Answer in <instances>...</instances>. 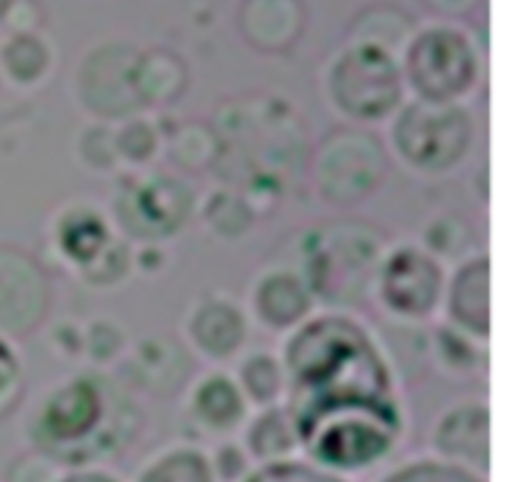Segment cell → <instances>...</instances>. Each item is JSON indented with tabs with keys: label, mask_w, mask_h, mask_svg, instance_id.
Listing matches in <instances>:
<instances>
[{
	"label": "cell",
	"mask_w": 512,
	"mask_h": 482,
	"mask_svg": "<svg viewBox=\"0 0 512 482\" xmlns=\"http://www.w3.org/2000/svg\"><path fill=\"white\" fill-rule=\"evenodd\" d=\"M280 360L295 433L358 415H403L388 358L350 315H310L293 330Z\"/></svg>",
	"instance_id": "obj_1"
},
{
	"label": "cell",
	"mask_w": 512,
	"mask_h": 482,
	"mask_svg": "<svg viewBox=\"0 0 512 482\" xmlns=\"http://www.w3.org/2000/svg\"><path fill=\"white\" fill-rule=\"evenodd\" d=\"M145 415L120 380L80 373L55 383L28 420L35 453L63 470L103 468L143 433Z\"/></svg>",
	"instance_id": "obj_2"
},
{
	"label": "cell",
	"mask_w": 512,
	"mask_h": 482,
	"mask_svg": "<svg viewBox=\"0 0 512 482\" xmlns=\"http://www.w3.org/2000/svg\"><path fill=\"white\" fill-rule=\"evenodd\" d=\"M210 123L220 138L215 170L233 173L225 185L243 190L258 210L260 200L278 198L310 160L303 120L278 95L225 100Z\"/></svg>",
	"instance_id": "obj_3"
},
{
	"label": "cell",
	"mask_w": 512,
	"mask_h": 482,
	"mask_svg": "<svg viewBox=\"0 0 512 482\" xmlns=\"http://www.w3.org/2000/svg\"><path fill=\"white\" fill-rule=\"evenodd\" d=\"M388 250L385 233L365 220H328L303 235L300 263L315 303L358 308L373 295L378 268Z\"/></svg>",
	"instance_id": "obj_4"
},
{
	"label": "cell",
	"mask_w": 512,
	"mask_h": 482,
	"mask_svg": "<svg viewBox=\"0 0 512 482\" xmlns=\"http://www.w3.org/2000/svg\"><path fill=\"white\" fill-rule=\"evenodd\" d=\"M405 90L428 103H465L485 78V50L468 28L418 25L398 58Z\"/></svg>",
	"instance_id": "obj_5"
},
{
	"label": "cell",
	"mask_w": 512,
	"mask_h": 482,
	"mask_svg": "<svg viewBox=\"0 0 512 482\" xmlns=\"http://www.w3.org/2000/svg\"><path fill=\"white\" fill-rule=\"evenodd\" d=\"M323 88L330 108L363 128L393 118L408 95L398 58L353 40L328 60Z\"/></svg>",
	"instance_id": "obj_6"
},
{
	"label": "cell",
	"mask_w": 512,
	"mask_h": 482,
	"mask_svg": "<svg viewBox=\"0 0 512 482\" xmlns=\"http://www.w3.org/2000/svg\"><path fill=\"white\" fill-rule=\"evenodd\" d=\"M475 143V118L465 103L410 98L390 118V155L420 175L458 168Z\"/></svg>",
	"instance_id": "obj_7"
},
{
	"label": "cell",
	"mask_w": 512,
	"mask_h": 482,
	"mask_svg": "<svg viewBox=\"0 0 512 482\" xmlns=\"http://www.w3.org/2000/svg\"><path fill=\"white\" fill-rule=\"evenodd\" d=\"M390 158L388 143L375 130L363 125L333 128L308 160L315 193L335 208L368 203L388 180Z\"/></svg>",
	"instance_id": "obj_8"
},
{
	"label": "cell",
	"mask_w": 512,
	"mask_h": 482,
	"mask_svg": "<svg viewBox=\"0 0 512 482\" xmlns=\"http://www.w3.org/2000/svg\"><path fill=\"white\" fill-rule=\"evenodd\" d=\"M198 193L180 173H138L118 185L110 203V223L130 243L175 238L198 213Z\"/></svg>",
	"instance_id": "obj_9"
},
{
	"label": "cell",
	"mask_w": 512,
	"mask_h": 482,
	"mask_svg": "<svg viewBox=\"0 0 512 482\" xmlns=\"http://www.w3.org/2000/svg\"><path fill=\"white\" fill-rule=\"evenodd\" d=\"M138 53L140 45L125 38L98 40L80 53L70 90L90 120L115 125L145 113L135 90Z\"/></svg>",
	"instance_id": "obj_10"
},
{
	"label": "cell",
	"mask_w": 512,
	"mask_h": 482,
	"mask_svg": "<svg viewBox=\"0 0 512 482\" xmlns=\"http://www.w3.org/2000/svg\"><path fill=\"white\" fill-rule=\"evenodd\" d=\"M445 283V265L423 245L398 243L385 250L373 295L393 318L418 323L443 305Z\"/></svg>",
	"instance_id": "obj_11"
},
{
	"label": "cell",
	"mask_w": 512,
	"mask_h": 482,
	"mask_svg": "<svg viewBox=\"0 0 512 482\" xmlns=\"http://www.w3.org/2000/svg\"><path fill=\"white\" fill-rule=\"evenodd\" d=\"M53 310V283L45 265L20 245L0 243V335L25 340Z\"/></svg>",
	"instance_id": "obj_12"
},
{
	"label": "cell",
	"mask_w": 512,
	"mask_h": 482,
	"mask_svg": "<svg viewBox=\"0 0 512 482\" xmlns=\"http://www.w3.org/2000/svg\"><path fill=\"white\" fill-rule=\"evenodd\" d=\"M125 358V373L128 383L153 398L168 400L188 390L195 380V358L185 338L168 333V330H153L128 345Z\"/></svg>",
	"instance_id": "obj_13"
},
{
	"label": "cell",
	"mask_w": 512,
	"mask_h": 482,
	"mask_svg": "<svg viewBox=\"0 0 512 482\" xmlns=\"http://www.w3.org/2000/svg\"><path fill=\"white\" fill-rule=\"evenodd\" d=\"M433 458L490 478V405L465 400L450 405L430 430Z\"/></svg>",
	"instance_id": "obj_14"
},
{
	"label": "cell",
	"mask_w": 512,
	"mask_h": 482,
	"mask_svg": "<svg viewBox=\"0 0 512 482\" xmlns=\"http://www.w3.org/2000/svg\"><path fill=\"white\" fill-rule=\"evenodd\" d=\"M250 320L238 303L225 295H205L193 303L185 318V343L210 363L238 358L248 343Z\"/></svg>",
	"instance_id": "obj_15"
},
{
	"label": "cell",
	"mask_w": 512,
	"mask_h": 482,
	"mask_svg": "<svg viewBox=\"0 0 512 482\" xmlns=\"http://www.w3.org/2000/svg\"><path fill=\"white\" fill-rule=\"evenodd\" d=\"M490 255H470L463 258L445 283V315L448 325L465 333L478 343H488L493 330V303H490Z\"/></svg>",
	"instance_id": "obj_16"
},
{
	"label": "cell",
	"mask_w": 512,
	"mask_h": 482,
	"mask_svg": "<svg viewBox=\"0 0 512 482\" xmlns=\"http://www.w3.org/2000/svg\"><path fill=\"white\" fill-rule=\"evenodd\" d=\"M235 28L248 48L260 55H285L308 28L305 0H240Z\"/></svg>",
	"instance_id": "obj_17"
},
{
	"label": "cell",
	"mask_w": 512,
	"mask_h": 482,
	"mask_svg": "<svg viewBox=\"0 0 512 482\" xmlns=\"http://www.w3.org/2000/svg\"><path fill=\"white\" fill-rule=\"evenodd\" d=\"M315 298L303 275L273 268L260 275L250 288V313L263 328L285 333L303 325L313 315Z\"/></svg>",
	"instance_id": "obj_18"
},
{
	"label": "cell",
	"mask_w": 512,
	"mask_h": 482,
	"mask_svg": "<svg viewBox=\"0 0 512 482\" xmlns=\"http://www.w3.org/2000/svg\"><path fill=\"white\" fill-rule=\"evenodd\" d=\"M193 85V70L183 53L168 45L140 48L135 63V90L143 110H165L178 105Z\"/></svg>",
	"instance_id": "obj_19"
},
{
	"label": "cell",
	"mask_w": 512,
	"mask_h": 482,
	"mask_svg": "<svg viewBox=\"0 0 512 482\" xmlns=\"http://www.w3.org/2000/svg\"><path fill=\"white\" fill-rule=\"evenodd\" d=\"M118 235L108 215L90 203H70L55 215L53 245L60 260L78 273Z\"/></svg>",
	"instance_id": "obj_20"
},
{
	"label": "cell",
	"mask_w": 512,
	"mask_h": 482,
	"mask_svg": "<svg viewBox=\"0 0 512 482\" xmlns=\"http://www.w3.org/2000/svg\"><path fill=\"white\" fill-rule=\"evenodd\" d=\"M250 405L233 375L208 373L190 385V415L210 435L230 438L248 423Z\"/></svg>",
	"instance_id": "obj_21"
},
{
	"label": "cell",
	"mask_w": 512,
	"mask_h": 482,
	"mask_svg": "<svg viewBox=\"0 0 512 482\" xmlns=\"http://www.w3.org/2000/svg\"><path fill=\"white\" fill-rule=\"evenodd\" d=\"M53 68L55 50L43 33H8L0 40V80L13 88H38Z\"/></svg>",
	"instance_id": "obj_22"
},
{
	"label": "cell",
	"mask_w": 512,
	"mask_h": 482,
	"mask_svg": "<svg viewBox=\"0 0 512 482\" xmlns=\"http://www.w3.org/2000/svg\"><path fill=\"white\" fill-rule=\"evenodd\" d=\"M243 448L248 450L255 465L298 458V433H295V423L285 403L260 408L253 418H248L243 433Z\"/></svg>",
	"instance_id": "obj_23"
},
{
	"label": "cell",
	"mask_w": 512,
	"mask_h": 482,
	"mask_svg": "<svg viewBox=\"0 0 512 482\" xmlns=\"http://www.w3.org/2000/svg\"><path fill=\"white\" fill-rule=\"evenodd\" d=\"M415 28H418V23L408 10L390 3H373L365 5L350 18L348 40L375 45V48L400 58L408 40L413 38Z\"/></svg>",
	"instance_id": "obj_24"
},
{
	"label": "cell",
	"mask_w": 512,
	"mask_h": 482,
	"mask_svg": "<svg viewBox=\"0 0 512 482\" xmlns=\"http://www.w3.org/2000/svg\"><path fill=\"white\" fill-rule=\"evenodd\" d=\"M163 153L180 175H200L215 170L220 160L218 130L208 120H190L178 123L173 130H165Z\"/></svg>",
	"instance_id": "obj_25"
},
{
	"label": "cell",
	"mask_w": 512,
	"mask_h": 482,
	"mask_svg": "<svg viewBox=\"0 0 512 482\" xmlns=\"http://www.w3.org/2000/svg\"><path fill=\"white\" fill-rule=\"evenodd\" d=\"M198 215L215 238L223 243H240L253 233L260 210L243 190L220 185L200 200Z\"/></svg>",
	"instance_id": "obj_26"
},
{
	"label": "cell",
	"mask_w": 512,
	"mask_h": 482,
	"mask_svg": "<svg viewBox=\"0 0 512 482\" xmlns=\"http://www.w3.org/2000/svg\"><path fill=\"white\" fill-rule=\"evenodd\" d=\"M235 383L243 390L250 408H270L285 398V368L283 360L270 350H255L248 353L235 368Z\"/></svg>",
	"instance_id": "obj_27"
},
{
	"label": "cell",
	"mask_w": 512,
	"mask_h": 482,
	"mask_svg": "<svg viewBox=\"0 0 512 482\" xmlns=\"http://www.w3.org/2000/svg\"><path fill=\"white\" fill-rule=\"evenodd\" d=\"M115 150L123 168L145 170L160 153H163L165 130L155 118H148L145 113L133 115L123 123L113 125Z\"/></svg>",
	"instance_id": "obj_28"
},
{
	"label": "cell",
	"mask_w": 512,
	"mask_h": 482,
	"mask_svg": "<svg viewBox=\"0 0 512 482\" xmlns=\"http://www.w3.org/2000/svg\"><path fill=\"white\" fill-rule=\"evenodd\" d=\"M135 482H215V475L203 448L175 445L155 455Z\"/></svg>",
	"instance_id": "obj_29"
},
{
	"label": "cell",
	"mask_w": 512,
	"mask_h": 482,
	"mask_svg": "<svg viewBox=\"0 0 512 482\" xmlns=\"http://www.w3.org/2000/svg\"><path fill=\"white\" fill-rule=\"evenodd\" d=\"M420 245L440 263L445 260H463L473 245V228L460 213H440L425 223L420 233Z\"/></svg>",
	"instance_id": "obj_30"
},
{
	"label": "cell",
	"mask_w": 512,
	"mask_h": 482,
	"mask_svg": "<svg viewBox=\"0 0 512 482\" xmlns=\"http://www.w3.org/2000/svg\"><path fill=\"white\" fill-rule=\"evenodd\" d=\"M133 250V243L118 233L105 245L98 258L90 260L83 270H78V278L90 288H118L133 275Z\"/></svg>",
	"instance_id": "obj_31"
},
{
	"label": "cell",
	"mask_w": 512,
	"mask_h": 482,
	"mask_svg": "<svg viewBox=\"0 0 512 482\" xmlns=\"http://www.w3.org/2000/svg\"><path fill=\"white\" fill-rule=\"evenodd\" d=\"M75 155H78V160L90 173L110 175L123 168L118 158V150H115L113 125L110 123L90 120L88 125H83L78 138H75Z\"/></svg>",
	"instance_id": "obj_32"
},
{
	"label": "cell",
	"mask_w": 512,
	"mask_h": 482,
	"mask_svg": "<svg viewBox=\"0 0 512 482\" xmlns=\"http://www.w3.org/2000/svg\"><path fill=\"white\" fill-rule=\"evenodd\" d=\"M128 333L113 318H95L83 325V355L95 368H108L128 353Z\"/></svg>",
	"instance_id": "obj_33"
},
{
	"label": "cell",
	"mask_w": 512,
	"mask_h": 482,
	"mask_svg": "<svg viewBox=\"0 0 512 482\" xmlns=\"http://www.w3.org/2000/svg\"><path fill=\"white\" fill-rule=\"evenodd\" d=\"M378 482H490L483 475L455 468L438 458H415L385 473Z\"/></svg>",
	"instance_id": "obj_34"
},
{
	"label": "cell",
	"mask_w": 512,
	"mask_h": 482,
	"mask_svg": "<svg viewBox=\"0 0 512 482\" xmlns=\"http://www.w3.org/2000/svg\"><path fill=\"white\" fill-rule=\"evenodd\" d=\"M240 482H350V478L330 473V470L320 468L305 458H288L278 460V463L255 465L248 478Z\"/></svg>",
	"instance_id": "obj_35"
},
{
	"label": "cell",
	"mask_w": 512,
	"mask_h": 482,
	"mask_svg": "<svg viewBox=\"0 0 512 482\" xmlns=\"http://www.w3.org/2000/svg\"><path fill=\"white\" fill-rule=\"evenodd\" d=\"M483 345V343H480ZM435 355L448 370H475L478 360L485 355H478V340L468 338L465 333L455 330L453 325H440L435 333Z\"/></svg>",
	"instance_id": "obj_36"
},
{
	"label": "cell",
	"mask_w": 512,
	"mask_h": 482,
	"mask_svg": "<svg viewBox=\"0 0 512 482\" xmlns=\"http://www.w3.org/2000/svg\"><path fill=\"white\" fill-rule=\"evenodd\" d=\"M208 458L215 482H240L243 478H248L250 470L255 468L253 458L243 448V443H235L230 438L215 445V450L208 453Z\"/></svg>",
	"instance_id": "obj_37"
},
{
	"label": "cell",
	"mask_w": 512,
	"mask_h": 482,
	"mask_svg": "<svg viewBox=\"0 0 512 482\" xmlns=\"http://www.w3.org/2000/svg\"><path fill=\"white\" fill-rule=\"evenodd\" d=\"M23 360L13 340L0 335V418L8 413L23 390Z\"/></svg>",
	"instance_id": "obj_38"
},
{
	"label": "cell",
	"mask_w": 512,
	"mask_h": 482,
	"mask_svg": "<svg viewBox=\"0 0 512 482\" xmlns=\"http://www.w3.org/2000/svg\"><path fill=\"white\" fill-rule=\"evenodd\" d=\"M60 473H63L60 465H55L53 460L33 450V453L20 455L10 463L5 482H55Z\"/></svg>",
	"instance_id": "obj_39"
},
{
	"label": "cell",
	"mask_w": 512,
	"mask_h": 482,
	"mask_svg": "<svg viewBox=\"0 0 512 482\" xmlns=\"http://www.w3.org/2000/svg\"><path fill=\"white\" fill-rule=\"evenodd\" d=\"M43 23L45 10L38 0H13L3 20L8 33H40Z\"/></svg>",
	"instance_id": "obj_40"
},
{
	"label": "cell",
	"mask_w": 512,
	"mask_h": 482,
	"mask_svg": "<svg viewBox=\"0 0 512 482\" xmlns=\"http://www.w3.org/2000/svg\"><path fill=\"white\" fill-rule=\"evenodd\" d=\"M423 8L433 15V20H443V23H463V20L473 18L485 0H420Z\"/></svg>",
	"instance_id": "obj_41"
},
{
	"label": "cell",
	"mask_w": 512,
	"mask_h": 482,
	"mask_svg": "<svg viewBox=\"0 0 512 482\" xmlns=\"http://www.w3.org/2000/svg\"><path fill=\"white\" fill-rule=\"evenodd\" d=\"M50 345H53V350L60 358H80V355H83V328L73 323H60L58 328L53 330Z\"/></svg>",
	"instance_id": "obj_42"
},
{
	"label": "cell",
	"mask_w": 512,
	"mask_h": 482,
	"mask_svg": "<svg viewBox=\"0 0 512 482\" xmlns=\"http://www.w3.org/2000/svg\"><path fill=\"white\" fill-rule=\"evenodd\" d=\"M55 482H123V480L105 468H73V470H63Z\"/></svg>",
	"instance_id": "obj_43"
},
{
	"label": "cell",
	"mask_w": 512,
	"mask_h": 482,
	"mask_svg": "<svg viewBox=\"0 0 512 482\" xmlns=\"http://www.w3.org/2000/svg\"><path fill=\"white\" fill-rule=\"evenodd\" d=\"M10 3H13V0H0V25H3V20H5V13H8Z\"/></svg>",
	"instance_id": "obj_44"
}]
</instances>
